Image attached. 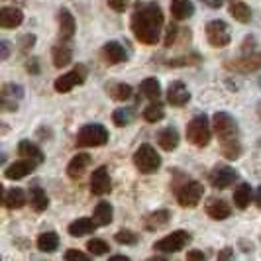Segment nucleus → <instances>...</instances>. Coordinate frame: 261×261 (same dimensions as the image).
<instances>
[{
  "label": "nucleus",
  "instance_id": "412c9836",
  "mask_svg": "<svg viewBox=\"0 0 261 261\" xmlns=\"http://www.w3.org/2000/svg\"><path fill=\"white\" fill-rule=\"evenodd\" d=\"M171 14L175 20H187L195 14V4L191 0H171Z\"/></svg>",
  "mask_w": 261,
  "mask_h": 261
},
{
  "label": "nucleus",
  "instance_id": "473e14b6",
  "mask_svg": "<svg viewBox=\"0 0 261 261\" xmlns=\"http://www.w3.org/2000/svg\"><path fill=\"white\" fill-rule=\"evenodd\" d=\"M163 116H165V108L159 100H151V105L144 110V118L149 124H155L159 120H163Z\"/></svg>",
  "mask_w": 261,
  "mask_h": 261
},
{
  "label": "nucleus",
  "instance_id": "a211bd4d",
  "mask_svg": "<svg viewBox=\"0 0 261 261\" xmlns=\"http://www.w3.org/2000/svg\"><path fill=\"white\" fill-rule=\"evenodd\" d=\"M53 65L59 67V69H63L71 63V59H73V49H71V45H69V39H63L59 45H55L53 47Z\"/></svg>",
  "mask_w": 261,
  "mask_h": 261
},
{
  "label": "nucleus",
  "instance_id": "79ce46f5",
  "mask_svg": "<svg viewBox=\"0 0 261 261\" xmlns=\"http://www.w3.org/2000/svg\"><path fill=\"white\" fill-rule=\"evenodd\" d=\"M22 41H24V43H22V49L28 51L30 47H34V43H36V36H24Z\"/></svg>",
  "mask_w": 261,
  "mask_h": 261
},
{
  "label": "nucleus",
  "instance_id": "2f4dec72",
  "mask_svg": "<svg viewBox=\"0 0 261 261\" xmlns=\"http://www.w3.org/2000/svg\"><path fill=\"white\" fill-rule=\"evenodd\" d=\"M230 14H232V18H236L242 24H248L251 20V8L244 2H232L230 4Z\"/></svg>",
  "mask_w": 261,
  "mask_h": 261
},
{
  "label": "nucleus",
  "instance_id": "a18cd8bd",
  "mask_svg": "<svg viewBox=\"0 0 261 261\" xmlns=\"http://www.w3.org/2000/svg\"><path fill=\"white\" fill-rule=\"evenodd\" d=\"M202 2H204L206 6H210V8H220L224 0H202Z\"/></svg>",
  "mask_w": 261,
  "mask_h": 261
},
{
  "label": "nucleus",
  "instance_id": "4be33fe9",
  "mask_svg": "<svg viewBox=\"0 0 261 261\" xmlns=\"http://www.w3.org/2000/svg\"><path fill=\"white\" fill-rule=\"evenodd\" d=\"M59 30H61V38L63 39H71L75 36L77 24H75L73 14L69 12L67 8H61V12H59Z\"/></svg>",
  "mask_w": 261,
  "mask_h": 261
},
{
  "label": "nucleus",
  "instance_id": "a878e982",
  "mask_svg": "<svg viewBox=\"0 0 261 261\" xmlns=\"http://www.w3.org/2000/svg\"><path fill=\"white\" fill-rule=\"evenodd\" d=\"M26 204V193L22 191V189H8L6 193H4V206L6 208H22Z\"/></svg>",
  "mask_w": 261,
  "mask_h": 261
},
{
  "label": "nucleus",
  "instance_id": "9d476101",
  "mask_svg": "<svg viewBox=\"0 0 261 261\" xmlns=\"http://www.w3.org/2000/svg\"><path fill=\"white\" fill-rule=\"evenodd\" d=\"M238 171L228 167V165H216L210 173V183L214 189H228L232 183L238 181Z\"/></svg>",
  "mask_w": 261,
  "mask_h": 261
},
{
  "label": "nucleus",
  "instance_id": "dca6fc26",
  "mask_svg": "<svg viewBox=\"0 0 261 261\" xmlns=\"http://www.w3.org/2000/svg\"><path fill=\"white\" fill-rule=\"evenodd\" d=\"M24 22V14L20 8H12V6H4L0 10V26L4 30H14Z\"/></svg>",
  "mask_w": 261,
  "mask_h": 261
},
{
  "label": "nucleus",
  "instance_id": "f3484780",
  "mask_svg": "<svg viewBox=\"0 0 261 261\" xmlns=\"http://www.w3.org/2000/svg\"><path fill=\"white\" fill-rule=\"evenodd\" d=\"M89 165H91V155H89V153H79V155H75L69 161V165H67V175H69L71 179H81V177L85 175V171H87Z\"/></svg>",
  "mask_w": 261,
  "mask_h": 261
},
{
  "label": "nucleus",
  "instance_id": "72a5a7b5",
  "mask_svg": "<svg viewBox=\"0 0 261 261\" xmlns=\"http://www.w3.org/2000/svg\"><path fill=\"white\" fill-rule=\"evenodd\" d=\"M30 200H32V208L38 210V212H43V210L49 206V198H47V195L41 189H34Z\"/></svg>",
  "mask_w": 261,
  "mask_h": 261
},
{
  "label": "nucleus",
  "instance_id": "6ab92c4d",
  "mask_svg": "<svg viewBox=\"0 0 261 261\" xmlns=\"http://www.w3.org/2000/svg\"><path fill=\"white\" fill-rule=\"evenodd\" d=\"M206 212H208V216L212 220H226L232 214L228 202L222 200V198H210L208 204H206Z\"/></svg>",
  "mask_w": 261,
  "mask_h": 261
},
{
  "label": "nucleus",
  "instance_id": "aec40b11",
  "mask_svg": "<svg viewBox=\"0 0 261 261\" xmlns=\"http://www.w3.org/2000/svg\"><path fill=\"white\" fill-rule=\"evenodd\" d=\"M157 144L165 151H173L179 145V132L175 128H163L157 134Z\"/></svg>",
  "mask_w": 261,
  "mask_h": 261
},
{
  "label": "nucleus",
  "instance_id": "1a4fd4ad",
  "mask_svg": "<svg viewBox=\"0 0 261 261\" xmlns=\"http://www.w3.org/2000/svg\"><path fill=\"white\" fill-rule=\"evenodd\" d=\"M206 38L212 47H226L230 43V28L224 20H212L206 26Z\"/></svg>",
  "mask_w": 261,
  "mask_h": 261
},
{
  "label": "nucleus",
  "instance_id": "7c9ffc66",
  "mask_svg": "<svg viewBox=\"0 0 261 261\" xmlns=\"http://www.w3.org/2000/svg\"><path fill=\"white\" fill-rule=\"evenodd\" d=\"M140 91H142V94H144L145 98L159 100V96H161V85H159L157 79H145L144 83L140 85Z\"/></svg>",
  "mask_w": 261,
  "mask_h": 261
},
{
  "label": "nucleus",
  "instance_id": "f704fd0d",
  "mask_svg": "<svg viewBox=\"0 0 261 261\" xmlns=\"http://www.w3.org/2000/svg\"><path fill=\"white\" fill-rule=\"evenodd\" d=\"M132 118H134L132 108H118V110H114V114H112V120H114V124H116L118 128L128 126L132 122Z\"/></svg>",
  "mask_w": 261,
  "mask_h": 261
},
{
  "label": "nucleus",
  "instance_id": "c756f323",
  "mask_svg": "<svg viewBox=\"0 0 261 261\" xmlns=\"http://www.w3.org/2000/svg\"><path fill=\"white\" fill-rule=\"evenodd\" d=\"M251 187H249L248 183H240V187L236 189L234 193V204L238 206V208H248L249 202H251Z\"/></svg>",
  "mask_w": 261,
  "mask_h": 261
},
{
  "label": "nucleus",
  "instance_id": "c9c22d12",
  "mask_svg": "<svg viewBox=\"0 0 261 261\" xmlns=\"http://www.w3.org/2000/svg\"><path fill=\"white\" fill-rule=\"evenodd\" d=\"M87 249L92 255H106L110 251V246L106 244L105 240H100V238H92L91 242L87 244Z\"/></svg>",
  "mask_w": 261,
  "mask_h": 261
},
{
  "label": "nucleus",
  "instance_id": "cd10ccee",
  "mask_svg": "<svg viewBox=\"0 0 261 261\" xmlns=\"http://www.w3.org/2000/svg\"><path fill=\"white\" fill-rule=\"evenodd\" d=\"M18 153H20L22 157H26V159L36 161V163H41V161H43L41 149H39L36 144H32L30 140H22V142H20V145H18Z\"/></svg>",
  "mask_w": 261,
  "mask_h": 261
},
{
  "label": "nucleus",
  "instance_id": "39448f33",
  "mask_svg": "<svg viewBox=\"0 0 261 261\" xmlns=\"http://www.w3.org/2000/svg\"><path fill=\"white\" fill-rule=\"evenodd\" d=\"M108 144V130L100 124H89L79 130L77 145L79 147H100Z\"/></svg>",
  "mask_w": 261,
  "mask_h": 261
},
{
  "label": "nucleus",
  "instance_id": "ea45409f",
  "mask_svg": "<svg viewBox=\"0 0 261 261\" xmlns=\"http://www.w3.org/2000/svg\"><path fill=\"white\" fill-rule=\"evenodd\" d=\"M65 259H77V261H89V255L79 251V249H69L65 253Z\"/></svg>",
  "mask_w": 261,
  "mask_h": 261
},
{
  "label": "nucleus",
  "instance_id": "bb28decb",
  "mask_svg": "<svg viewBox=\"0 0 261 261\" xmlns=\"http://www.w3.org/2000/svg\"><path fill=\"white\" fill-rule=\"evenodd\" d=\"M106 92L118 100V102H124L132 96V87L128 83H108L106 85Z\"/></svg>",
  "mask_w": 261,
  "mask_h": 261
},
{
  "label": "nucleus",
  "instance_id": "f03ea898",
  "mask_svg": "<svg viewBox=\"0 0 261 261\" xmlns=\"http://www.w3.org/2000/svg\"><path fill=\"white\" fill-rule=\"evenodd\" d=\"M212 128L220 140L222 155L230 161H234L242 155V144L238 138V124L228 112H216L212 118Z\"/></svg>",
  "mask_w": 261,
  "mask_h": 261
},
{
  "label": "nucleus",
  "instance_id": "5701e85b",
  "mask_svg": "<svg viewBox=\"0 0 261 261\" xmlns=\"http://www.w3.org/2000/svg\"><path fill=\"white\" fill-rule=\"evenodd\" d=\"M98 224L94 222L92 218H79L75 222L69 224V234L73 236V238H81V236H89L94 232V228H96Z\"/></svg>",
  "mask_w": 261,
  "mask_h": 261
},
{
  "label": "nucleus",
  "instance_id": "ddd939ff",
  "mask_svg": "<svg viewBox=\"0 0 261 261\" xmlns=\"http://www.w3.org/2000/svg\"><path fill=\"white\" fill-rule=\"evenodd\" d=\"M36 161H32V159H22V161H14L10 167H6L4 171V175H6V179H10V181H18V179H24L28 177L30 173H34L36 171Z\"/></svg>",
  "mask_w": 261,
  "mask_h": 261
},
{
  "label": "nucleus",
  "instance_id": "0eeeda50",
  "mask_svg": "<svg viewBox=\"0 0 261 261\" xmlns=\"http://www.w3.org/2000/svg\"><path fill=\"white\" fill-rule=\"evenodd\" d=\"M204 196V187L198 181H187V183L177 191V200L183 208H193L196 206Z\"/></svg>",
  "mask_w": 261,
  "mask_h": 261
},
{
  "label": "nucleus",
  "instance_id": "6e6552de",
  "mask_svg": "<svg viewBox=\"0 0 261 261\" xmlns=\"http://www.w3.org/2000/svg\"><path fill=\"white\" fill-rule=\"evenodd\" d=\"M87 79V67L85 65H77L73 67L69 73L61 75V77L55 81V91L57 92H69L73 91L77 85H83Z\"/></svg>",
  "mask_w": 261,
  "mask_h": 261
},
{
  "label": "nucleus",
  "instance_id": "b1692460",
  "mask_svg": "<svg viewBox=\"0 0 261 261\" xmlns=\"http://www.w3.org/2000/svg\"><path fill=\"white\" fill-rule=\"evenodd\" d=\"M112 212H114V210H112V204L102 200V202L96 204V208L92 212V220L98 224V226H108V224L112 222V218H114Z\"/></svg>",
  "mask_w": 261,
  "mask_h": 261
},
{
  "label": "nucleus",
  "instance_id": "20e7f679",
  "mask_svg": "<svg viewBox=\"0 0 261 261\" xmlns=\"http://www.w3.org/2000/svg\"><path fill=\"white\" fill-rule=\"evenodd\" d=\"M134 163L138 171H142L145 175L157 173L161 167V155L157 153V149L149 144H142L138 147V151L134 153Z\"/></svg>",
  "mask_w": 261,
  "mask_h": 261
},
{
  "label": "nucleus",
  "instance_id": "4c0bfd02",
  "mask_svg": "<svg viewBox=\"0 0 261 261\" xmlns=\"http://www.w3.org/2000/svg\"><path fill=\"white\" fill-rule=\"evenodd\" d=\"M2 96L6 98V96H22V87H18V85H4V89H2Z\"/></svg>",
  "mask_w": 261,
  "mask_h": 261
},
{
  "label": "nucleus",
  "instance_id": "4468645a",
  "mask_svg": "<svg viewBox=\"0 0 261 261\" xmlns=\"http://www.w3.org/2000/svg\"><path fill=\"white\" fill-rule=\"evenodd\" d=\"M167 100L173 106H185L191 100V92L183 81H173L167 89Z\"/></svg>",
  "mask_w": 261,
  "mask_h": 261
},
{
  "label": "nucleus",
  "instance_id": "c85d7f7f",
  "mask_svg": "<svg viewBox=\"0 0 261 261\" xmlns=\"http://www.w3.org/2000/svg\"><path fill=\"white\" fill-rule=\"evenodd\" d=\"M38 248L43 253H53L55 249L59 248V236L55 232H45L38 238Z\"/></svg>",
  "mask_w": 261,
  "mask_h": 261
},
{
  "label": "nucleus",
  "instance_id": "423d86ee",
  "mask_svg": "<svg viewBox=\"0 0 261 261\" xmlns=\"http://www.w3.org/2000/svg\"><path fill=\"white\" fill-rule=\"evenodd\" d=\"M191 234L189 232H185V230H177V232H173V234L165 236V238H161L159 242L153 244V248L157 251H163V253H175V251H181L185 246H189L191 244Z\"/></svg>",
  "mask_w": 261,
  "mask_h": 261
},
{
  "label": "nucleus",
  "instance_id": "e433bc0d",
  "mask_svg": "<svg viewBox=\"0 0 261 261\" xmlns=\"http://www.w3.org/2000/svg\"><path fill=\"white\" fill-rule=\"evenodd\" d=\"M114 240H116L118 244H122V246H134V244L138 242V236L134 234L132 230H120V232L114 236Z\"/></svg>",
  "mask_w": 261,
  "mask_h": 261
},
{
  "label": "nucleus",
  "instance_id": "393cba45",
  "mask_svg": "<svg viewBox=\"0 0 261 261\" xmlns=\"http://www.w3.org/2000/svg\"><path fill=\"white\" fill-rule=\"evenodd\" d=\"M169 218H171L169 210H157V212L147 214V218H145V228H147V232H155L159 228L167 226Z\"/></svg>",
  "mask_w": 261,
  "mask_h": 261
},
{
  "label": "nucleus",
  "instance_id": "f8f14e48",
  "mask_svg": "<svg viewBox=\"0 0 261 261\" xmlns=\"http://www.w3.org/2000/svg\"><path fill=\"white\" fill-rule=\"evenodd\" d=\"M226 67H228V69H234V71H240V73L257 71V69H261V51L259 53H246L244 57L226 63Z\"/></svg>",
  "mask_w": 261,
  "mask_h": 261
},
{
  "label": "nucleus",
  "instance_id": "c03bdc74",
  "mask_svg": "<svg viewBox=\"0 0 261 261\" xmlns=\"http://www.w3.org/2000/svg\"><path fill=\"white\" fill-rule=\"evenodd\" d=\"M0 45H2V59H8V53H10L8 41H6V39H2V41H0Z\"/></svg>",
  "mask_w": 261,
  "mask_h": 261
},
{
  "label": "nucleus",
  "instance_id": "49530a36",
  "mask_svg": "<svg viewBox=\"0 0 261 261\" xmlns=\"http://www.w3.org/2000/svg\"><path fill=\"white\" fill-rule=\"evenodd\" d=\"M255 204L261 208V187L257 189V193H255Z\"/></svg>",
  "mask_w": 261,
  "mask_h": 261
},
{
  "label": "nucleus",
  "instance_id": "58836bf2",
  "mask_svg": "<svg viewBox=\"0 0 261 261\" xmlns=\"http://www.w3.org/2000/svg\"><path fill=\"white\" fill-rule=\"evenodd\" d=\"M128 0H108V6L112 8V10H116V12H126V8H128Z\"/></svg>",
  "mask_w": 261,
  "mask_h": 261
},
{
  "label": "nucleus",
  "instance_id": "2eb2a0df",
  "mask_svg": "<svg viewBox=\"0 0 261 261\" xmlns=\"http://www.w3.org/2000/svg\"><path fill=\"white\" fill-rule=\"evenodd\" d=\"M102 55H105L106 63H110V65H118V63L128 61V51L124 49V45L120 41H108L102 47Z\"/></svg>",
  "mask_w": 261,
  "mask_h": 261
},
{
  "label": "nucleus",
  "instance_id": "37998d69",
  "mask_svg": "<svg viewBox=\"0 0 261 261\" xmlns=\"http://www.w3.org/2000/svg\"><path fill=\"white\" fill-rule=\"evenodd\" d=\"M187 259H206V255L202 251H189L187 253Z\"/></svg>",
  "mask_w": 261,
  "mask_h": 261
},
{
  "label": "nucleus",
  "instance_id": "9b49d317",
  "mask_svg": "<svg viewBox=\"0 0 261 261\" xmlns=\"http://www.w3.org/2000/svg\"><path fill=\"white\" fill-rule=\"evenodd\" d=\"M112 191V181H110V175L106 167H98L94 169L91 177V193L96 196H105Z\"/></svg>",
  "mask_w": 261,
  "mask_h": 261
},
{
  "label": "nucleus",
  "instance_id": "f257e3e1",
  "mask_svg": "<svg viewBox=\"0 0 261 261\" xmlns=\"http://www.w3.org/2000/svg\"><path fill=\"white\" fill-rule=\"evenodd\" d=\"M163 30V12L157 2H149L142 6L132 16V32L145 45H153Z\"/></svg>",
  "mask_w": 261,
  "mask_h": 261
},
{
  "label": "nucleus",
  "instance_id": "de8ad7c7",
  "mask_svg": "<svg viewBox=\"0 0 261 261\" xmlns=\"http://www.w3.org/2000/svg\"><path fill=\"white\" fill-rule=\"evenodd\" d=\"M218 257H220V259H224V257H232V251L226 249V251H222V253H218Z\"/></svg>",
  "mask_w": 261,
  "mask_h": 261
},
{
  "label": "nucleus",
  "instance_id": "7ed1b4c3",
  "mask_svg": "<svg viewBox=\"0 0 261 261\" xmlns=\"http://www.w3.org/2000/svg\"><path fill=\"white\" fill-rule=\"evenodd\" d=\"M210 122L206 114H196L189 124H187V140L196 147H204L210 144Z\"/></svg>",
  "mask_w": 261,
  "mask_h": 261
},
{
  "label": "nucleus",
  "instance_id": "a19ab883",
  "mask_svg": "<svg viewBox=\"0 0 261 261\" xmlns=\"http://www.w3.org/2000/svg\"><path fill=\"white\" fill-rule=\"evenodd\" d=\"M175 38H177V26H175V24H171V26L167 28V36H165V45H167V47H171V45H173V41H175Z\"/></svg>",
  "mask_w": 261,
  "mask_h": 261
}]
</instances>
